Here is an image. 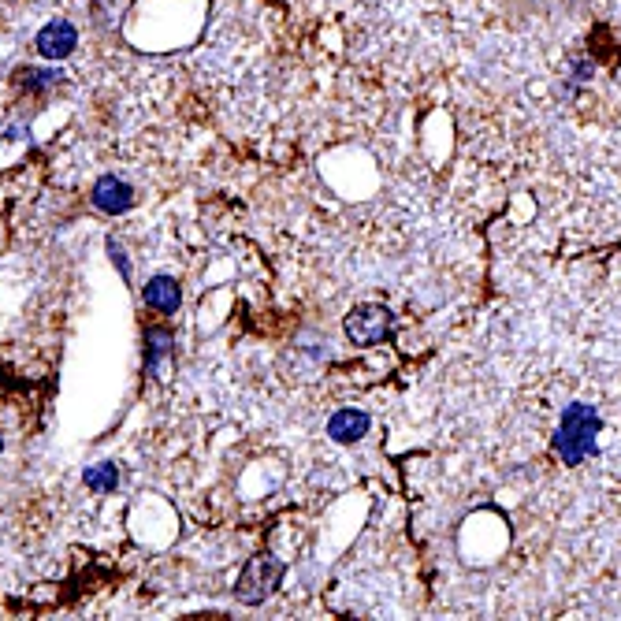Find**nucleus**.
Instances as JSON below:
<instances>
[{"label": "nucleus", "mask_w": 621, "mask_h": 621, "mask_svg": "<svg viewBox=\"0 0 621 621\" xmlns=\"http://www.w3.org/2000/svg\"><path fill=\"white\" fill-rule=\"evenodd\" d=\"M279 581H283V562L272 555H253L246 566H242V573H238V584H235V599L238 603H250V607H257V603H265L268 595L276 592Z\"/></svg>", "instance_id": "2"}, {"label": "nucleus", "mask_w": 621, "mask_h": 621, "mask_svg": "<svg viewBox=\"0 0 621 621\" xmlns=\"http://www.w3.org/2000/svg\"><path fill=\"white\" fill-rule=\"evenodd\" d=\"M551 4H562V8H566V4H577V0H551Z\"/></svg>", "instance_id": "12"}, {"label": "nucleus", "mask_w": 621, "mask_h": 621, "mask_svg": "<svg viewBox=\"0 0 621 621\" xmlns=\"http://www.w3.org/2000/svg\"><path fill=\"white\" fill-rule=\"evenodd\" d=\"M64 82V75L56 67H23L19 71V86H27L30 93H49Z\"/></svg>", "instance_id": "10"}, {"label": "nucleus", "mask_w": 621, "mask_h": 621, "mask_svg": "<svg viewBox=\"0 0 621 621\" xmlns=\"http://www.w3.org/2000/svg\"><path fill=\"white\" fill-rule=\"evenodd\" d=\"M93 209L105 212V216H123V212L134 205V186L127 179H119V175H101L97 183H93Z\"/></svg>", "instance_id": "4"}, {"label": "nucleus", "mask_w": 621, "mask_h": 621, "mask_svg": "<svg viewBox=\"0 0 621 621\" xmlns=\"http://www.w3.org/2000/svg\"><path fill=\"white\" fill-rule=\"evenodd\" d=\"M346 335L354 346H376L395 335V313L380 302H361L346 313Z\"/></svg>", "instance_id": "3"}, {"label": "nucleus", "mask_w": 621, "mask_h": 621, "mask_svg": "<svg viewBox=\"0 0 621 621\" xmlns=\"http://www.w3.org/2000/svg\"><path fill=\"white\" fill-rule=\"evenodd\" d=\"M79 49V30L71 27L67 19H53L38 30V53L45 60H67Z\"/></svg>", "instance_id": "5"}, {"label": "nucleus", "mask_w": 621, "mask_h": 621, "mask_svg": "<svg viewBox=\"0 0 621 621\" xmlns=\"http://www.w3.org/2000/svg\"><path fill=\"white\" fill-rule=\"evenodd\" d=\"M369 413L365 410H339L331 413L328 421V436L335 443H357L361 436H369Z\"/></svg>", "instance_id": "6"}, {"label": "nucleus", "mask_w": 621, "mask_h": 621, "mask_svg": "<svg viewBox=\"0 0 621 621\" xmlns=\"http://www.w3.org/2000/svg\"><path fill=\"white\" fill-rule=\"evenodd\" d=\"M108 253H112V261H116L119 276H123V279H131V265H127V253H123V246H119L116 238H108Z\"/></svg>", "instance_id": "11"}, {"label": "nucleus", "mask_w": 621, "mask_h": 621, "mask_svg": "<svg viewBox=\"0 0 621 621\" xmlns=\"http://www.w3.org/2000/svg\"><path fill=\"white\" fill-rule=\"evenodd\" d=\"M0 450H4V439H0Z\"/></svg>", "instance_id": "13"}, {"label": "nucleus", "mask_w": 621, "mask_h": 621, "mask_svg": "<svg viewBox=\"0 0 621 621\" xmlns=\"http://www.w3.org/2000/svg\"><path fill=\"white\" fill-rule=\"evenodd\" d=\"M142 298H146L149 309H157V313H164V317H172L175 309H179V302H183V294H179V283H175L172 276H153L146 283Z\"/></svg>", "instance_id": "7"}, {"label": "nucleus", "mask_w": 621, "mask_h": 621, "mask_svg": "<svg viewBox=\"0 0 621 621\" xmlns=\"http://www.w3.org/2000/svg\"><path fill=\"white\" fill-rule=\"evenodd\" d=\"M599 410L588 402H573L562 410V421L555 428V454L562 465H581L595 450V436H599Z\"/></svg>", "instance_id": "1"}, {"label": "nucleus", "mask_w": 621, "mask_h": 621, "mask_svg": "<svg viewBox=\"0 0 621 621\" xmlns=\"http://www.w3.org/2000/svg\"><path fill=\"white\" fill-rule=\"evenodd\" d=\"M172 350H175V335L168 328H149L146 331V372L149 376H157L160 361H164V357H172Z\"/></svg>", "instance_id": "8"}, {"label": "nucleus", "mask_w": 621, "mask_h": 621, "mask_svg": "<svg viewBox=\"0 0 621 621\" xmlns=\"http://www.w3.org/2000/svg\"><path fill=\"white\" fill-rule=\"evenodd\" d=\"M82 484L90 491H97V495H108V491L119 488V465L116 462H97L90 465L86 473H82Z\"/></svg>", "instance_id": "9"}]
</instances>
